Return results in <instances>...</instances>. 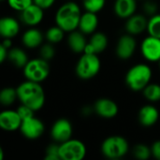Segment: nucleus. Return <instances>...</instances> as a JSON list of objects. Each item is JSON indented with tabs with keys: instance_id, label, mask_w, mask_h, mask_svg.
Here are the masks:
<instances>
[{
	"instance_id": "nucleus-1",
	"label": "nucleus",
	"mask_w": 160,
	"mask_h": 160,
	"mask_svg": "<svg viewBox=\"0 0 160 160\" xmlns=\"http://www.w3.org/2000/svg\"><path fill=\"white\" fill-rule=\"evenodd\" d=\"M18 100L35 112L39 111L45 104V92L39 82L26 80L17 88Z\"/></svg>"
},
{
	"instance_id": "nucleus-2",
	"label": "nucleus",
	"mask_w": 160,
	"mask_h": 160,
	"mask_svg": "<svg viewBox=\"0 0 160 160\" xmlns=\"http://www.w3.org/2000/svg\"><path fill=\"white\" fill-rule=\"evenodd\" d=\"M82 14L78 4L67 2L57 9L55 13V23L65 32L70 33L79 28Z\"/></svg>"
},
{
	"instance_id": "nucleus-3",
	"label": "nucleus",
	"mask_w": 160,
	"mask_h": 160,
	"mask_svg": "<svg viewBox=\"0 0 160 160\" xmlns=\"http://www.w3.org/2000/svg\"><path fill=\"white\" fill-rule=\"evenodd\" d=\"M152 69L146 64H137L128 71L126 83L132 91H142L151 82Z\"/></svg>"
},
{
	"instance_id": "nucleus-4",
	"label": "nucleus",
	"mask_w": 160,
	"mask_h": 160,
	"mask_svg": "<svg viewBox=\"0 0 160 160\" xmlns=\"http://www.w3.org/2000/svg\"><path fill=\"white\" fill-rule=\"evenodd\" d=\"M128 142L122 136L108 137L101 144V153L109 159H120L128 154Z\"/></svg>"
},
{
	"instance_id": "nucleus-5",
	"label": "nucleus",
	"mask_w": 160,
	"mask_h": 160,
	"mask_svg": "<svg viewBox=\"0 0 160 160\" xmlns=\"http://www.w3.org/2000/svg\"><path fill=\"white\" fill-rule=\"evenodd\" d=\"M101 63L98 54L82 53L77 62L75 71L81 80H90L96 77L100 70Z\"/></svg>"
},
{
	"instance_id": "nucleus-6",
	"label": "nucleus",
	"mask_w": 160,
	"mask_h": 160,
	"mask_svg": "<svg viewBox=\"0 0 160 160\" xmlns=\"http://www.w3.org/2000/svg\"><path fill=\"white\" fill-rule=\"evenodd\" d=\"M49 74L50 66L48 61L41 57L29 60L23 68V75L28 81L40 83L48 78Z\"/></svg>"
},
{
	"instance_id": "nucleus-7",
	"label": "nucleus",
	"mask_w": 160,
	"mask_h": 160,
	"mask_svg": "<svg viewBox=\"0 0 160 160\" xmlns=\"http://www.w3.org/2000/svg\"><path fill=\"white\" fill-rule=\"evenodd\" d=\"M59 154L61 160H82L86 156V146L80 140L69 139L60 143Z\"/></svg>"
},
{
	"instance_id": "nucleus-8",
	"label": "nucleus",
	"mask_w": 160,
	"mask_h": 160,
	"mask_svg": "<svg viewBox=\"0 0 160 160\" xmlns=\"http://www.w3.org/2000/svg\"><path fill=\"white\" fill-rule=\"evenodd\" d=\"M19 130L24 138L28 140H37L44 133L45 126L41 120L32 116L22 120Z\"/></svg>"
},
{
	"instance_id": "nucleus-9",
	"label": "nucleus",
	"mask_w": 160,
	"mask_h": 160,
	"mask_svg": "<svg viewBox=\"0 0 160 160\" xmlns=\"http://www.w3.org/2000/svg\"><path fill=\"white\" fill-rule=\"evenodd\" d=\"M72 133V125L68 119L65 118L56 120L53 123L50 132L52 139L57 143H62L71 139Z\"/></svg>"
},
{
	"instance_id": "nucleus-10",
	"label": "nucleus",
	"mask_w": 160,
	"mask_h": 160,
	"mask_svg": "<svg viewBox=\"0 0 160 160\" xmlns=\"http://www.w3.org/2000/svg\"><path fill=\"white\" fill-rule=\"evenodd\" d=\"M142 56L149 62H158L160 60V38L148 36L141 44Z\"/></svg>"
},
{
	"instance_id": "nucleus-11",
	"label": "nucleus",
	"mask_w": 160,
	"mask_h": 160,
	"mask_svg": "<svg viewBox=\"0 0 160 160\" xmlns=\"http://www.w3.org/2000/svg\"><path fill=\"white\" fill-rule=\"evenodd\" d=\"M137 42L134 36L130 34L123 35L117 42L116 45V55L122 60H128L131 58L136 51Z\"/></svg>"
},
{
	"instance_id": "nucleus-12",
	"label": "nucleus",
	"mask_w": 160,
	"mask_h": 160,
	"mask_svg": "<svg viewBox=\"0 0 160 160\" xmlns=\"http://www.w3.org/2000/svg\"><path fill=\"white\" fill-rule=\"evenodd\" d=\"M21 21L27 26L35 27L39 24L44 18V8L33 3L24 10L21 11Z\"/></svg>"
},
{
	"instance_id": "nucleus-13",
	"label": "nucleus",
	"mask_w": 160,
	"mask_h": 160,
	"mask_svg": "<svg viewBox=\"0 0 160 160\" xmlns=\"http://www.w3.org/2000/svg\"><path fill=\"white\" fill-rule=\"evenodd\" d=\"M94 112L100 117L112 119L118 114L119 109L117 104L110 98H99L94 105Z\"/></svg>"
},
{
	"instance_id": "nucleus-14",
	"label": "nucleus",
	"mask_w": 160,
	"mask_h": 160,
	"mask_svg": "<svg viewBox=\"0 0 160 160\" xmlns=\"http://www.w3.org/2000/svg\"><path fill=\"white\" fill-rule=\"evenodd\" d=\"M22 118L17 111L6 110L0 113V128L8 132L20 129L22 125Z\"/></svg>"
},
{
	"instance_id": "nucleus-15",
	"label": "nucleus",
	"mask_w": 160,
	"mask_h": 160,
	"mask_svg": "<svg viewBox=\"0 0 160 160\" xmlns=\"http://www.w3.org/2000/svg\"><path fill=\"white\" fill-rule=\"evenodd\" d=\"M108 46V38L102 32H95L92 34L89 42H87L83 53L98 54L106 50Z\"/></svg>"
},
{
	"instance_id": "nucleus-16",
	"label": "nucleus",
	"mask_w": 160,
	"mask_h": 160,
	"mask_svg": "<svg viewBox=\"0 0 160 160\" xmlns=\"http://www.w3.org/2000/svg\"><path fill=\"white\" fill-rule=\"evenodd\" d=\"M148 20L145 16L142 14H133L126 22V30L128 34L132 36H138L147 31Z\"/></svg>"
},
{
	"instance_id": "nucleus-17",
	"label": "nucleus",
	"mask_w": 160,
	"mask_h": 160,
	"mask_svg": "<svg viewBox=\"0 0 160 160\" xmlns=\"http://www.w3.org/2000/svg\"><path fill=\"white\" fill-rule=\"evenodd\" d=\"M98 26V18L97 13L86 11L82 14L80 23H79V30L82 32L84 35H92L94 34Z\"/></svg>"
},
{
	"instance_id": "nucleus-18",
	"label": "nucleus",
	"mask_w": 160,
	"mask_h": 160,
	"mask_svg": "<svg viewBox=\"0 0 160 160\" xmlns=\"http://www.w3.org/2000/svg\"><path fill=\"white\" fill-rule=\"evenodd\" d=\"M20 32L19 22L10 16L3 17L0 20V35L4 38H13Z\"/></svg>"
},
{
	"instance_id": "nucleus-19",
	"label": "nucleus",
	"mask_w": 160,
	"mask_h": 160,
	"mask_svg": "<svg viewBox=\"0 0 160 160\" xmlns=\"http://www.w3.org/2000/svg\"><path fill=\"white\" fill-rule=\"evenodd\" d=\"M159 118L158 110L153 105H145L139 112V122L142 126L149 128L157 124Z\"/></svg>"
},
{
	"instance_id": "nucleus-20",
	"label": "nucleus",
	"mask_w": 160,
	"mask_h": 160,
	"mask_svg": "<svg viewBox=\"0 0 160 160\" xmlns=\"http://www.w3.org/2000/svg\"><path fill=\"white\" fill-rule=\"evenodd\" d=\"M114 13L121 19H128L135 14L137 9L136 0H115Z\"/></svg>"
},
{
	"instance_id": "nucleus-21",
	"label": "nucleus",
	"mask_w": 160,
	"mask_h": 160,
	"mask_svg": "<svg viewBox=\"0 0 160 160\" xmlns=\"http://www.w3.org/2000/svg\"><path fill=\"white\" fill-rule=\"evenodd\" d=\"M43 38V34L39 29L30 27L23 33L22 37V42L24 47L28 49H35L41 45Z\"/></svg>"
},
{
	"instance_id": "nucleus-22",
	"label": "nucleus",
	"mask_w": 160,
	"mask_h": 160,
	"mask_svg": "<svg viewBox=\"0 0 160 160\" xmlns=\"http://www.w3.org/2000/svg\"><path fill=\"white\" fill-rule=\"evenodd\" d=\"M68 44L70 50L76 53H83L85 46L87 44L85 35L80 30H74L69 33L68 37Z\"/></svg>"
},
{
	"instance_id": "nucleus-23",
	"label": "nucleus",
	"mask_w": 160,
	"mask_h": 160,
	"mask_svg": "<svg viewBox=\"0 0 160 160\" xmlns=\"http://www.w3.org/2000/svg\"><path fill=\"white\" fill-rule=\"evenodd\" d=\"M8 59L17 68H23L24 66L27 64L29 61L26 52L18 47L15 48H10L8 50Z\"/></svg>"
},
{
	"instance_id": "nucleus-24",
	"label": "nucleus",
	"mask_w": 160,
	"mask_h": 160,
	"mask_svg": "<svg viewBox=\"0 0 160 160\" xmlns=\"http://www.w3.org/2000/svg\"><path fill=\"white\" fill-rule=\"evenodd\" d=\"M18 99L17 89L12 87H6L0 92V102L4 106L12 105L15 100Z\"/></svg>"
},
{
	"instance_id": "nucleus-25",
	"label": "nucleus",
	"mask_w": 160,
	"mask_h": 160,
	"mask_svg": "<svg viewBox=\"0 0 160 160\" xmlns=\"http://www.w3.org/2000/svg\"><path fill=\"white\" fill-rule=\"evenodd\" d=\"M64 36H65V31L58 25L50 27L45 33L46 39L48 40V42L52 44H56L61 42L64 38Z\"/></svg>"
},
{
	"instance_id": "nucleus-26",
	"label": "nucleus",
	"mask_w": 160,
	"mask_h": 160,
	"mask_svg": "<svg viewBox=\"0 0 160 160\" xmlns=\"http://www.w3.org/2000/svg\"><path fill=\"white\" fill-rule=\"evenodd\" d=\"M144 98L150 102L160 101V85L158 83H149L143 90Z\"/></svg>"
},
{
	"instance_id": "nucleus-27",
	"label": "nucleus",
	"mask_w": 160,
	"mask_h": 160,
	"mask_svg": "<svg viewBox=\"0 0 160 160\" xmlns=\"http://www.w3.org/2000/svg\"><path fill=\"white\" fill-rule=\"evenodd\" d=\"M147 32L150 36L160 38V14H155L148 20Z\"/></svg>"
},
{
	"instance_id": "nucleus-28",
	"label": "nucleus",
	"mask_w": 160,
	"mask_h": 160,
	"mask_svg": "<svg viewBox=\"0 0 160 160\" xmlns=\"http://www.w3.org/2000/svg\"><path fill=\"white\" fill-rule=\"evenodd\" d=\"M133 156L140 160H147L152 156V150L146 144H137L133 149Z\"/></svg>"
},
{
	"instance_id": "nucleus-29",
	"label": "nucleus",
	"mask_w": 160,
	"mask_h": 160,
	"mask_svg": "<svg viewBox=\"0 0 160 160\" xmlns=\"http://www.w3.org/2000/svg\"><path fill=\"white\" fill-rule=\"evenodd\" d=\"M106 0H82L83 8L86 11L98 13L105 6Z\"/></svg>"
},
{
	"instance_id": "nucleus-30",
	"label": "nucleus",
	"mask_w": 160,
	"mask_h": 160,
	"mask_svg": "<svg viewBox=\"0 0 160 160\" xmlns=\"http://www.w3.org/2000/svg\"><path fill=\"white\" fill-rule=\"evenodd\" d=\"M60 143H52L46 149V154L44 157L45 160H61L59 154Z\"/></svg>"
},
{
	"instance_id": "nucleus-31",
	"label": "nucleus",
	"mask_w": 160,
	"mask_h": 160,
	"mask_svg": "<svg viewBox=\"0 0 160 160\" xmlns=\"http://www.w3.org/2000/svg\"><path fill=\"white\" fill-rule=\"evenodd\" d=\"M33 3H34V0H8V6L12 9L17 10L19 12L24 10Z\"/></svg>"
},
{
	"instance_id": "nucleus-32",
	"label": "nucleus",
	"mask_w": 160,
	"mask_h": 160,
	"mask_svg": "<svg viewBox=\"0 0 160 160\" xmlns=\"http://www.w3.org/2000/svg\"><path fill=\"white\" fill-rule=\"evenodd\" d=\"M53 44L48 42L47 44H44L41 46L39 53H40V57L49 61L51 59H52L55 55V50L52 46Z\"/></svg>"
},
{
	"instance_id": "nucleus-33",
	"label": "nucleus",
	"mask_w": 160,
	"mask_h": 160,
	"mask_svg": "<svg viewBox=\"0 0 160 160\" xmlns=\"http://www.w3.org/2000/svg\"><path fill=\"white\" fill-rule=\"evenodd\" d=\"M17 112H18L19 115L21 116L22 120H24V119L34 116V112H35L34 110H32L31 108H29L28 106L23 105V104H21V106L17 109Z\"/></svg>"
},
{
	"instance_id": "nucleus-34",
	"label": "nucleus",
	"mask_w": 160,
	"mask_h": 160,
	"mask_svg": "<svg viewBox=\"0 0 160 160\" xmlns=\"http://www.w3.org/2000/svg\"><path fill=\"white\" fill-rule=\"evenodd\" d=\"M144 11L146 14L153 16L155 14H157V10H158V5L156 4V2L154 1H147L144 6H143Z\"/></svg>"
},
{
	"instance_id": "nucleus-35",
	"label": "nucleus",
	"mask_w": 160,
	"mask_h": 160,
	"mask_svg": "<svg viewBox=\"0 0 160 160\" xmlns=\"http://www.w3.org/2000/svg\"><path fill=\"white\" fill-rule=\"evenodd\" d=\"M151 150H152V156L156 159L160 160V141H157L153 143Z\"/></svg>"
},
{
	"instance_id": "nucleus-36",
	"label": "nucleus",
	"mask_w": 160,
	"mask_h": 160,
	"mask_svg": "<svg viewBox=\"0 0 160 160\" xmlns=\"http://www.w3.org/2000/svg\"><path fill=\"white\" fill-rule=\"evenodd\" d=\"M54 2H55V0H34L35 4L38 5L39 7H41L44 9L51 8L54 4Z\"/></svg>"
},
{
	"instance_id": "nucleus-37",
	"label": "nucleus",
	"mask_w": 160,
	"mask_h": 160,
	"mask_svg": "<svg viewBox=\"0 0 160 160\" xmlns=\"http://www.w3.org/2000/svg\"><path fill=\"white\" fill-rule=\"evenodd\" d=\"M8 49L1 44V46H0V63H4L5 60L8 59Z\"/></svg>"
},
{
	"instance_id": "nucleus-38",
	"label": "nucleus",
	"mask_w": 160,
	"mask_h": 160,
	"mask_svg": "<svg viewBox=\"0 0 160 160\" xmlns=\"http://www.w3.org/2000/svg\"><path fill=\"white\" fill-rule=\"evenodd\" d=\"M2 45L5 46L6 48H8V50L10 48H12V41L11 38H4V41L2 42Z\"/></svg>"
},
{
	"instance_id": "nucleus-39",
	"label": "nucleus",
	"mask_w": 160,
	"mask_h": 160,
	"mask_svg": "<svg viewBox=\"0 0 160 160\" xmlns=\"http://www.w3.org/2000/svg\"><path fill=\"white\" fill-rule=\"evenodd\" d=\"M4 159V151L2 148H0V160Z\"/></svg>"
},
{
	"instance_id": "nucleus-40",
	"label": "nucleus",
	"mask_w": 160,
	"mask_h": 160,
	"mask_svg": "<svg viewBox=\"0 0 160 160\" xmlns=\"http://www.w3.org/2000/svg\"><path fill=\"white\" fill-rule=\"evenodd\" d=\"M158 62H159V68H160V60H159V61H158Z\"/></svg>"
},
{
	"instance_id": "nucleus-41",
	"label": "nucleus",
	"mask_w": 160,
	"mask_h": 160,
	"mask_svg": "<svg viewBox=\"0 0 160 160\" xmlns=\"http://www.w3.org/2000/svg\"><path fill=\"white\" fill-rule=\"evenodd\" d=\"M2 1H4V0H2Z\"/></svg>"
}]
</instances>
